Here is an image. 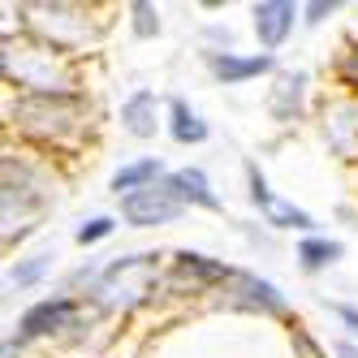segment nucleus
Returning <instances> with one entry per match:
<instances>
[{
	"mask_svg": "<svg viewBox=\"0 0 358 358\" xmlns=\"http://www.w3.org/2000/svg\"><path fill=\"white\" fill-rule=\"evenodd\" d=\"M156 285V259L151 255H134V259H117L95 285V298L104 306H134Z\"/></svg>",
	"mask_w": 358,
	"mask_h": 358,
	"instance_id": "obj_1",
	"label": "nucleus"
},
{
	"mask_svg": "<svg viewBox=\"0 0 358 358\" xmlns=\"http://www.w3.org/2000/svg\"><path fill=\"white\" fill-rule=\"evenodd\" d=\"M177 212H182V199H177V190L169 182L143 186V190L121 199V216L130 224H169Z\"/></svg>",
	"mask_w": 358,
	"mask_h": 358,
	"instance_id": "obj_2",
	"label": "nucleus"
},
{
	"mask_svg": "<svg viewBox=\"0 0 358 358\" xmlns=\"http://www.w3.org/2000/svg\"><path fill=\"white\" fill-rule=\"evenodd\" d=\"M289 31H294L289 0H264V5H255V35H259L264 48H280Z\"/></svg>",
	"mask_w": 358,
	"mask_h": 358,
	"instance_id": "obj_3",
	"label": "nucleus"
},
{
	"mask_svg": "<svg viewBox=\"0 0 358 358\" xmlns=\"http://www.w3.org/2000/svg\"><path fill=\"white\" fill-rule=\"evenodd\" d=\"M69 315H73L69 298H48V302L31 306V311L22 315V337H43V332H52V328H65Z\"/></svg>",
	"mask_w": 358,
	"mask_h": 358,
	"instance_id": "obj_4",
	"label": "nucleus"
},
{
	"mask_svg": "<svg viewBox=\"0 0 358 358\" xmlns=\"http://www.w3.org/2000/svg\"><path fill=\"white\" fill-rule=\"evenodd\" d=\"M212 69H216V78L220 83H246V78H259V73L272 69V57H212Z\"/></svg>",
	"mask_w": 358,
	"mask_h": 358,
	"instance_id": "obj_5",
	"label": "nucleus"
},
{
	"mask_svg": "<svg viewBox=\"0 0 358 358\" xmlns=\"http://www.w3.org/2000/svg\"><path fill=\"white\" fill-rule=\"evenodd\" d=\"M169 186L177 190V199H182V203H199V208H220V199L208 190V177H203L199 169H177L173 177H169Z\"/></svg>",
	"mask_w": 358,
	"mask_h": 358,
	"instance_id": "obj_6",
	"label": "nucleus"
},
{
	"mask_svg": "<svg viewBox=\"0 0 358 358\" xmlns=\"http://www.w3.org/2000/svg\"><path fill=\"white\" fill-rule=\"evenodd\" d=\"M121 117H125V130H130L134 138H151V134H156V95H151V91L130 95Z\"/></svg>",
	"mask_w": 358,
	"mask_h": 358,
	"instance_id": "obj_7",
	"label": "nucleus"
},
{
	"mask_svg": "<svg viewBox=\"0 0 358 358\" xmlns=\"http://www.w3.org/2000/svg\"><path fill=\"white\" fill-rule=\"evenodd\" d=\"M156 177H160V160H138V164H125L113 173V190H143V186H156Z\"/></svg>",
	"mask_w": 358,
	"mask_h": 358,
	"instance_id": "obj_8",
	"label": "nucleus"
},
{
	"mask_svg": "<svg viewBox=\"0 0 358 358\" xmlns=\"http://www.w3.org/2000/svg\"><path fill=\"white\" fill-rule=\"evenodd\" d=\"M177 276H186V280H234L238 272L203 259V255H177Z\"/></svg>",
	"mask_w": 358,
	"mask_h": 358,
	"instance_id": "obj_9",
	"label": "nucleus"
},
{
	"mask_svg": "<svg viewBox=\"0 0 358 358\" xmlns=\"http://www.w3.org/2000/svg\"><path fill=\"white\" fill-rule=\"evenodd\" d=\"M173 138L177 143H203L208 138V125L186 108V99H173Z\"/></svg>",
	"mask_w": 358,
	"mask_h": 358,
	"instance_id": "obj_10",
	"label": "nucleus"
},
{
	"mask_svg": "<svg viewBox=\"0 0 358 358\" xmlns=\"http://www.w3.org/2000/svg\"><path fill=\"white\" fill-rule=\"evenodd\" d=\"M264 212H268V220H272V224H280V229H311V216L298 212V208H289V203H280L276 194L264 203Z\"/></svg>",
	"mask_w": 358,
	"mask_h": 358,
	"instance_id": "obj_11",
	"label": "nucleus"
},
{
	"mask_svg": "<svg viewBox=\"0 0 358 358\" xmlns=\"http://www.w3.org/2000/svg\"><path fill=\"white\" fill-rule=\"evenodd\" d=\"M341 255V246L337 242H320V238H306L302 242V250H298V259H302V268H324V264H332Z\"/></svg>",
	"mask_w": 358,
	"mask_h": 358,
	"instance_id": "obj_12",
	"label": "nucleus"
},
{
	"mask_svg": "<svg viewBox=\"0 0 358 358\" xmlns=\"http://www.w3.org/2000/svg\"><path fill=\"white\" fill-rule=\"evenodd\" d=\"M234 280L250 294V302H255V306H264V311H280V294L268 285V280H255V276H246V272H238Z\"/></svg>",
	"mask_w": 358,
	"mask_h": 358,
	"instance_id": "obj_13",
	"label": "nucleus"
},
{
	"mask_svg": "<svg viewBox=\"0 0 358 358\" xmlns=\"http://www.w3.org/2000/svg\"><path fill=\"white\" fill-rule=\"evenodd\" d=\"M113 234V220L108 216H95V220H87L83 229H78V242L87 246V242H99V238H108Z\"/></svg>",
	"mask_w": 358,
	"mask_h": 358,
	"instance_id": "obj_14",
	"label": "nucleus"
},
{
	"mask_svg": "<svg viewBox=\"0 0 358 358\" xmlns=\"http://www.w3.org/2000/svg\"><path fill=\"white\" fill-rule=\"evenodd\" d=\"M43 268H48V259H31V264H22V268H13V285H31V280H39L43 276Z\"/></svg>",
	"mask_w": 358,
	"mask_h": 358,
	"instance_id": "obj_15",
	"label": "nucleus"
},
{
	"mask_svg": "<svg viewBox=\"0 0 358 358\" xmlns=\"http://www.w3.org/2000/svg\"><path fill=\"white\" fill-rule=\"evenodd\" d=\"M134 17H138V22H134L138 35H156V31H160V22L151 17V5H134Z\"/></svg>",
	"mask_w": 358,
	"mask_h": 358,
	"instance_id": "obj_16",
	"label": "nucleus"
},
{
	"mask_svg": "<svg viewBox=\"0 0 358 358\" xmlns=\"http://www.w3.org/2000/svg\"><path fill=\"white\" fill-rule=\"evenodd\" d=\"M324 13H332V0H315V5H306V22H324Z\"/></svg>",
	"mask_w": 358,
	"mask_h": 358,
	"instance_id": "obj_17",
	"label": "nucleus"
},
{
	"mask_svg": "<svg viewBox=\"0 0 358 358\" xmlns=\"http://www.w3.org/2000/svg\"><path fill=\"white\" fill-rule=\"evenodd\" d=\"M337 315H341V320H345V324L358 332V311H354V306H337Z\"/></svg>",
	"mask_w": 358,
	"mask_h": 358,
	"instance_id": "obj_18",
	"label": "nucleus"
},
{
	"mask_svg": "<svg viewBox=\"0 0 358 358\" xmlns=\"http://www.w3.org/2000/svg\"><path fill=\"white\" fill-rule=\"evenodd\" d=\"M337 354H341V358H358V350H354V345H337Z\"/></svg>",
	"mask_w": 358,
	"mask_h": 358,
	"instance_id": "obj_19",
	"label": "nucleus"
},
{
	"mask_svg": "<svg viewBox=\"0 0 358 358\" xmlns=\"http://www.w3.org/2000/svg\"><path fill=\"white\" fill-rule=\"evenodd\" d=\"M5 358H13V345H5Z\"/></svg>",
	"mask_w": 358,
	"mask_h": 358,
	"instance_id": "obj_20",
	"label": "nucleus"
}]
</instances>
